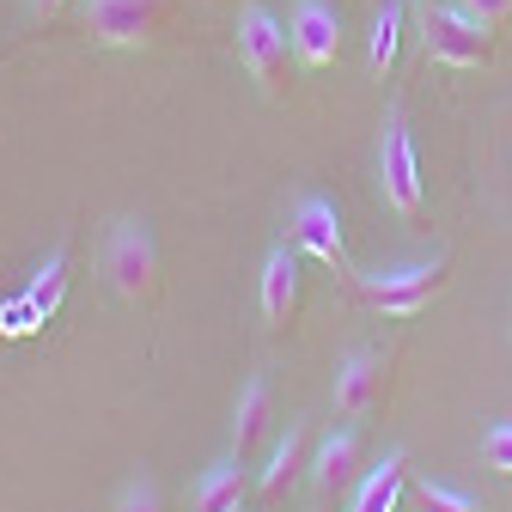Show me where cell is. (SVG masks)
Listing matches in <instances>:
<instances>
[{"mask_svg":"<svg viewBox=\"0 0 512 512\" xmlns=\"http://www.w3.org/2000/svg\"><path fill=\"white\" fill-rule=\"evenodd\" d=\"M403 31H409V7H403V0H378L372 31H366V68H372V80H391L397 74Z\"/></svg>","mask_w":512,"mask_h":512,"instance_id":"obj_14","label":"cell"},{"mask_svg":"<svg viewBox=\"0 0 512 512\" xmlns=\"http://www.w3.org/2000/svg\"><path fill=\"white\" fill-rule=\"evenodd\" d=\"M238 61H244V74L256 80V92H263L269 104H281L287 68H293V31L263 7V0L238 7Z\"/></svg>","mask_w":512,"mask_h":512,"instance_id":"obj_1","label":"cell"},{"mask_svg":"<svg viewBox=\"0 0 512 512\" xmlns=\"http://www.w3.org/2000/svg\"><path fill=\"white\" fill-rule=\"evenodd\" d=\"M482 458H488V470L512 476V421H494V427H488V439H482Z\"/></svg>","mask_w":512,"mask_h":512,"instance_id":"obj_21","label":"cell"},{"mask_svg":"<svg viewBox=\"0 0 512 512\" xmlns=\"http://www.w3.org/2000/svg\"><path fill=\"white\" fill-rule=\"evenodd\" d=\"M104 275L128 305H153L159 299V244L147 220H116L104 238Z\"/></svg>","mask_w":512,"mask_h":512,"instance_id":"obj_2","label":"cell"},{"mask_svg":"<svg viewBox=\"0 0 512 512\" xmlns=\"http://www.w3.org/2000/svg\"><path fill=\"white\" fill-rule=\"evenodd\" d=\"M269 445H275V391H269V378H250L232 403V458L256 464V458H269Z\"/></svg>","mask_w":512,"mask_h":512,"instance_id":"obj_10","label":"cell"},{"mask_svg":"<svg viewBox=\"0 0 512 512\" xmlns=\"http://www.w3.org/2000/svg\"><path fill=\"white\" fill-rule=\"evenodd\" d=\"M384 397H391V360L372 354V348H354L342 366H336V384H330V403L336 415L360 421L372 409H384Z\"/></svg>","mask_w":512,"mask_h":512,"instance_id":"obj_7","label":"cell"},{"mask_svg":"<svg viewBox=\"0 0 512 512\" xmlns=\"http://www.w3.org/2000/svg\"><path fill=\"white\" fill-rule=\"evenodd\" d=\"M256 305H263V324H269L275 336L293 330V317H299V250H293V244H275V250L263 256Z\"/></svg>","mask_w":512,"mask_h":512,"instance_id":"obj_11","label":"cell"},{"mask_svg":"<svg viewBox=\"0 0 512 512\" xmlns=\"http://www.w3.org/2000/svg\"><path fill=\"white\" fill-rule=\"evenodd\" d=\"M354 482H360V439L348 427H336L311 458V494L330 506L336 494H354Z\"/></svg>","mask_w":512,"mask_h":512,"instance_id":"obj_12","label":"cell"},{"mask_svg":"<svg viewBox=\"0 0 512 512\" xmlns=\"http://www.w3.org/2000/svg\"><path fill=\"white\" fill-rule=\"evenodd\" d=\"M244 458H214L202 476H196V488H189V512H238L244 506Z\"/></svg>","mask_w":512,"mask_h":512,"instance_id":"obj_15","label":"cell"},{"mask_svg":"<svg viewBox=\"0 0 512 512\" xmlns=\"http://www.w3.org/2000/svg\"><path fill=\"white\" fill-rule=\"evenodd\" d=\"M403 488H409V458H403V452H384V458H378V464L354 482L348 512H397Z\"/></svg>","mask_w":512,"mask_h":512,"instance_id":"obj_16","label":"cell"},{"mask_svg":"<svg viewBox=\"0 0 512 512\" xmlns=\"http://www.w3.org/2000/svg\"><path fill=\"white\" fill-rule=\"evenodd\" d=\"M305 439H311L305 421H287V433H275L269 458H263V476H256V494H263V500H281V494L311 470V464H305Z\"/></svg>","mask_w":512,"mask_h":512,"instance_id":"obj_13","label":"cell"},{"mask_svg":"<svg viewBox=\"0 0 512 512\" xmlns=\"http://www.w3.org/2000/svg\"><path fill=\"white\" fill-rule=\"evenodd\" d=\"M415 506L421 512H482L464 488H452V482H415Z\"/></svg>","mask_w":512,"mask_h":512,"instance_id":"obj_18","label":"cell"},{"mask_svg":"<svg viewBox=\"0 0 512 512\" xmlns=\"http://www.w3.org/2000/svg\"><path fill=\"white\" fill-rule=\"evenodd\" d=\"M31 299H37V311L43 317H55L61 311V293H68V244H55L49 256H43V269L31 275V287H25Z\"/></svg>","mask_w":512,"mask_h":512,"instance_id":"obj_17","label":"cell"},{"mask_svg":"<svg viewBox=\"0 0 512 512\" xmlns=\"http://www.w3.org/2000/svg\"><path fill=\"white\" fill-rule=\"evenodd\" d=\"M458 7H470V13H476L488 31H500V25L512 19V0H458Z\"/></svg>","mask_w":512,"mask_h":512,"instance_id":"obj_22","label":"cell"},{"mask_svg":"<svg viewBox=\"0 0 512 512\" xmlns=\"http://www.w3.org/2000/svg\"><path fill=\"white\" fill-rule=\"evenodd\" d=\"M287 238H293L299 256H311V263H324V269H336V275H354V263H348V232H342L336 202L299 196L293 214H287Z\"/></svg>","mask_w":512,"mask_h":512,"instance_id":"obj_6","label":"cell"},{"mask_svg":"<svg viewBox=\"0 0 512 512\" xmlns=\"http://www.w3.org/2000/svg\"><path fill=\"white\" fill-rule=\"evenodd\" d=\"M378 183H384V202H391L403 220H421V159H415V135L403 110H384V135H378Z\"/></svg>","mask_w":512,"mask_h":512,"instance_id":"obj_5","label":"cell"},{"mask_svg":"<svg viewBox=\"0 0 512 512\" xmlns=\"http://www.w3.org/2000/svg\"><path fill=\"white\" fill-rule=\"evenodd\" d=\"M421 43L433 61H445V68H488L494 61V31L458 7V0H433V7H421Z\"/></svg>","mask_w":512,"mask_h":512,"instance_id":"obj_3","label":"cell"},{"mask_svg":"<svg viewBox=\"0 0 512 512\" xmlns=\"http://www.w3.org/2000/svg\"><path fill=\"white\" fill-rule=\"evenodd\" d=\"M287 31H293V61L299 68L317 74V68H336L342 61V19H336L330 0H293Z\"/></svg>","mask_w":512,"mask_h":512,"instance_id":"obj_9","label":"cell"},{"mask_svg":"<svg viewBox=\"0 0 512 512\" xmlns=\"http://www.w3.org/2000/svg\"><path fill=\"white\" fill-rule=\"evenodd\" d=\"M43 324H49V317L37 311V299H31V293L7 299V311H0V336H13V342H19V336H37Z\"/></svg>","mask_w":512,"mask_h":512,"instance_id":"obj_19","label":"cell"},{"mask_svg":"<svg viewBox=\"0 0 512 512\" xmlns=\"http://www.w3.org/2000/svg\"><path fill=\"white\" fill-rule=\"evenodd\" d=\"M110 512H165V494H159V482H153V476H128Z\"/></svg>","mask_w":512,"mask_h":512,"instance_id":"obj_20","label":"cell"},{"mask_svg":"<svg viewBox=\"0 0 512 512\" xmlns=\"http://www.w3.org/2000/svg\"><path fill=\"white\" fill-rule=\"evenodd\" d=\"M354 287H360L366 305H378L384 317H415V311H427V305L445 293V256H433V263H403V269L354 275Z\"/></svg>","mask_w":512,"mask_h":512,"instance_id":"obj_4","label":"cell"},{"mask_svg":"<svg viewBox=\"0 0 512 512\" xmlns=\"http://www.w3.org/2000/svg\"><path fill=\"white\" fill-rule=\"evenodd\" d=\"M165 13V0H86V31L104 49H141Z\"/></svg>","mask_w":512,"mask_h":512,"instance_id":"obj_8","label":"cell"},{"mask_svg":"<svg viewBox=\"0 0 512 512\" xmlns=\"http://www.w3.org/2000/svg\"><path fill=\"white\" fill-rule=\"evenodd\" d=\"M421 7H433V0H421Z\"/></svg>","mask_w":512,"mask_h":512,"instance_id":"obj_24","label":"cell"},{"mask_svg":"<svg viewBox=\"0 0 512 512\" xmlns=\"http://www.w3.org/2000/svg\"><path fill=\"white\" fill-rule=\"evenodd\" d=\"M61 7H68V0H31V19H55Z\"/></svg>","mask_w":512,"mask_h":512,"instance_id":"obj_23","label":"cell"}]
</instances>
